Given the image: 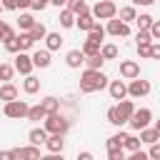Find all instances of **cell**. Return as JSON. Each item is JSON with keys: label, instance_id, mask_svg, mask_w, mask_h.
Wrapping results in <instances>:
<instances>
[{"label": "cell", "instance_id": "6da1fadb", "mask_svg": "<svg viewBox=\"0 0 160 160\" xmlns=\"http://www.w3.org/2000/svg\"><path fill=\"white\" fill-rule=\"evenodd\" d=\"M108 78L100 72V70H92V68H85V72L80 75V92H98L102 88H108Z\"/></svg>", "mask_w": 160, "mask_h": 160}, {"label": "cell", "instance_id": "7a4b0ae2", "mask_svg": "<svg viewBox=\"0 0 160 160\" xmlns=\"http://www.w3.org/2000/svg\"><path fill=\"white\" fill-rule=\"evenodd\" d=\"M28 110H30V105L25 102V100H8L5 102V108H2V112H5V118H10V120H22V118H28Z\"/></svg>", "mask_w": 160, "mask_h": 160}, {"label": "cell", "instance_id": "3957f363", "mask_svg": "<svg viewBox=\"0 0 160 160\" xmlns=\"http://www.w3.org/2000/svg\"><path fill=\"white\" fill-rule=\"evenodd\" d=\"M150 120H152V110H150V108H135V112H132V118L128 120V125H130L135 132H140L142 128L150 125Z\"/></svg>", "mask_w": 160, "mask_h": 160}, {"label": "cell", "instance_id": "277c9868", "mask_svg": "<svg viewBox=\"0 0 160 160\" xmlns=\"http://www.w3.org/2000/svg\"><path fill=\"white\" fill-rule=\"evenodd\" d=\"M45 130H48V132H60V135H65V132L70 130V122H68L60 112H48V115H45Z\"/></svg>", "mask_w": 160, "mask_h": 160}, {"label": "cell", "instance_id": "5b68a950", "mask_svg": "<svg viewBox=\"0 0 160 160\" xmlns=\"http://www.w3.org/2000/svg\"><path fill=\"white\" fill-rule=\"evenodd\" d=\"M92 15H95L98 20H110V18L118 15V5H115L112 0H98L95 8H92Z\"/></svg>", "mask_w": 160, "mask_h": 160}, {"label": "cell", "instance_id": "8992f818", "mask_svg": "<svg viewBox=\"0 0 160 160\" xmlns=\"http://www.w3.org/2000/svg\"><path fill=\"white\" fill-rule=\"evenodd\" d=\"M150 90H152L150 80H140V75L128 82V95L130 98H145V95H150Z\"/></svg>", "mask_w": 160, "mask_h": 160}, {"label": "cell", "instance_id": "52a82bcc", "mask_svg": "<svg viewBox=\"0 0 160 160\" xmlns=\"http://www.w3.org/2000/svg\"><path fill=\"white\" fill-rule=\"evenodd\" d=\"M32 68H35V62H32V55H28V50L15 52V70H18L20 75H30Z\"/></svg>", "mask_w": 160, "mask_h": 160}, {"label": "cell", "instance_id": "ba28073f", "mask_svg": "<svg viewBox=\"0 0 160 160\" xmlns=\"http://www.w3.org/2000/svg\"><path fill=\"white\" fill-rule=\"evenodd\" d=\"M105 32H110V35H115V38H128V35H130V22L110 18V20H108V28H105Z\"/></svg>", "mask_w": 160, "mask_h": 160}, {"label": "cell", "instance_id": "9c48e42d", "mask_svg": "<svg viewBox=\"0 0 160 160\" xmlns=\"http://www.w3.org/2000/svg\"><path fill=\"white\" fill-rule=\"evenodd\" d=\"M45 148H48V152H50V155L62 152V150H65V140H62V135H60V132H50V135H48V140H45Z\"/></svg>", "mask_w": 160, "mask_h": 160}, {"label": "cell", "instance_id": "30bf717a", "mask_svg": "<svg viewBox=\"0 0 160 160\" xmlns=\"http://www.w3.org/2000/svg\"><path fill=\"white\" fill-rule=\"evenodd\" d=\"M95 22H98V18L92 15V10H88V12H82V15L75 18V25H78L82 32H90V30L95 28Z\"/></svg>", "mask_w": 160, "mask_h": 160}, {"label": "cell", "instance_id": "8fae6325", "mask_svg": "<svg viewBox=\"0 0 160 160\" xmlns=\"http://www.w3.org/2000/svg\"><path fill=\"white\" fill-rule=\"evenodd\" d=\"M120 75H122L125 80H132V78L140 75V65H138L135 60H120Z\"/></svg>", "mask_w": 160, "mask_h": 160}, {"label": "cell", "instance_id": "7c38bea8", "mask_svg": "<svg viewBox=\"0 0 160 160\" xmlns=\"http://www.w3.org/2000/svg\"><path fill=\"white\" fill-rule=\"evenodd\" d=\"M108 92H110L112 100H122V98H128V85H125L122 80H112V82L108 85Z\"/></svg>", "mask_w": 160, "mask_h": 160}, {"label": "cell", "instance_id": "4fadbf2b", "mask_svg": "<svg viewBox=\"0 0 160 160\" xmlns=\"http://www.w3.org/2000/svg\"><path fill=\"white\" fill-rule=\"evenodd\" d=\"M125 138H128V132H115V135H110L108 138V142H105V148L108 150H125Z\"/></svg>", "mask_w": 160, "mask_h": 160}, {"label": "cell", "instance_id": "5bb4252c", "mask_svg": "<svg viewBox=\"0 0 160 160\" xmlns=\"http://www.w3.org/2000/svg\"><path fill=\"white\" fill-rule=\"evenodd\" d=\"M82 62H85V52H82V50H70V52L65 55V65H68V68H72V70H75V68H80Z\"/></svg>", "mask_w": 160, "mask_h": 160}, {"label": "cell", "instance_id": "9a60e30c", "mask_svg": "<svg viewBox=\"0 0 160 160\" xmlns=\"http://www.w3.org/2000/svg\"><path fill=\"white\" fill-rule=\"evenodd\" d=\"M115 108H118V112H120V118H122L125 122H128V120L132 118V112H135L132 100H125V98H122V100H118V105H115Z\"/></svg>", "mask_w": 160, "mask_h": 160}, {"label": "cell", "instance_id": "2e32d148", "mask_svg": "<svg viewBox=\"0 0 160 160\" xmlns=\"http://www.w3.org/2000/svg\"><path fill=\"white\" fill-rule=\"evenodd\" d=\"M48 130H45V125L42 128H32L30 132H28V140L32 142V145H45V140H48Z\"/></svg>", "mask_w": 160, "mask_h": 160}, {"label": "cell", "instance_id": "e0dca14e", "mask_svg": "<svg viewBox=\"0 0 160 160\" xmlns=\"http://www.w3.org/2000/svg\"><path fill=\"white\" fill-rule=\"evenodd\" d=\"M32 62H35V68H50V50L45 48V50H35L32 52Z\"/></svg>", "mask_w": 160, "mask_h": 160}, {"label": "cell", "instance_id": "ac0fdd59", "mask_svg": "<svg viewBox=\"0 0 160 160\" xmlns=\"http://www.w3.org/2000/svg\"><path fill=\"white\" fill-rule=\"evenodd\" d=\"M15 98H18V88H15L10 80H8V82H2V85H0V100H5V102H8V100H15Z\"/></svg>", "mask_w": 160, "mask_h": 160}, {"label": "cell", "instance_id": "d6986e66", "mask_svg": "<svg viewBox=\"0 0 160 160\" xmlns=\"http://www.w3.org/2000/svg\"><path fill=\"white\" fill-rule=\"evenodd\" d=\"M75 12L70 10V8H60V25L62 28H75Z\"/></svg>", "mask_w": 160, "mask_h": 160}, {"label": "cell", "instance_id": "ffe728a7", "mask_svg": "<svg viewBox=\"0 0 160 160\" xmlns=\"http://www.w3.org/2000/svg\"><path fill=\"white\" fill-rule=\"evenodd\" d=\"M22 90H25L28 95H35V92L40 90V80H38L35 75H25V82H22Z\"/></svg>", "mask_w": 160, "mask_h": 160}, {"label": "cell", "instance_id": "44dd1931", "mask_svg": "<svg viewBox=\"0 0 160 160\" xmlns=\"http://www.w3.org/2000/svg\"><path fill=\"white\" fill-rule=\"evenodd\" d=\"M45 108L38 102V105H30V110H28V120H32V122H40V120H45Z\"/></svg>", "mask_w": 160, "mask_h": 160}, {"label": "cell", "instance_id": "7402d4cb", "mask_svg": "<svg viewBox=\"0 0 160 160\" xmlns=\"http://www.w3.org/2000/svg\"><path fill=\"white\" fill-rule=\"evenodd\" d=\"M45 45H48L50 52H52V50H60V45H62L60 32H48V35H45Z\"/></svg>", "mask_w": 160, "mask_h": 160}, {"label": "cell", "instance_id": "603a6c76", "mask_svg": "<svg viewBox=\"0 0 160 160\" xmlns=\"http://www.w3.org/2000/svg\"><path fill=\"white\" fill-rule=\"evenodd\" d=\"M40 105L45 108V112H60V100H58V98H52V95L42 98V100H40Z\"/></svg>", "mask_w": 160, "mask_h": 160}, {"label": "cell", "instance_id": "cb8c5ba5", "mask_svg": "<svg viewBox=\"0 0 160 160\" xmlns=\"http://www.w3.org/2000/svg\"><path fill=\"white\" fill-rule=\"evenodd\" d=\"M140 140H142V142H148V145H152V142H158V140H160V135H158V130H155V128H142V130H140Z\"/></svg>", "mask_w": 160, "mask_h": 160}, {"label": "cell", "instance_id": "d4e9b609", "mask_svg": "<svg viewBox=\"0 0 160 160\" xmlns=\"http://www.w3.org/2000/svg\"><path fill=\"white\" fill-rule=\"evenodd\" d=\"M88 40H92V42H100V45H102V40H105V28H102L100 22H95V28L88 32Z\"/></svg>", "mask_w": 160, "mask_h": 160}, {"label": "cell", "instance_id": "484cf974", "mask_svg": "<svg viewBox=\"0 0 160 160\" xmlns=\"http://www.w3.org/2000/svg\"><path fill=\"white\" fill-rule=\"evenodd\" d=\"M18 40H20V50H30V48L35 45V38L30 35V30H20Z\"/></svg>", "mask_w": 160, "mask_h": 160}, {"label": "cell", "instance_id": "4316f807", "mask_svg": "<svg viewBox=\"0 0 160 160\" xmlns=\"http://www.w3.org/2000/svg\"><path fill=\"white\" fill-rule=\"evenodd\" d=\"M135 18H138L135 5H125V8H120V20H125V22H135Z\"/></svg>", "mask_w": 160, "mask_h": 160}, {"label": "cell", "instance_id": "83f0119b", "mask_svg": "<svg viewBox=\"0 0 160 160\" xmlns=\"http://www.w3.org/2000/svg\"><path fill=\"white\" fill-rule=\"evenodd\" d=\"M35 22H38V20H35L30 12H20V18H18V28H20V30H30Z\"/></svg>", "mask_w": 160, "mask_h": 160}, {"label": "cell", "instance_id": "f1b7e54d", "mask_svg": "<svg viewBox=\"0 0 160 160\" xmlns=\"http://www.w3.org/2000/svg\"><path fill=\"white\" fill-rule=\"evenodd\" d=\"M100 55H102L105 60H115V58H118V45H112V42H102Z\"/></svg>", "mask_w": 160, "mask_h": 160}, {"label": "cell", "instance_id": "f546056e", "mask_svg": "<svg viewBox=\"0 0 160 160\" xmlns=\"http://www.w3.org/2000/svg\"><path fill=\"white\" fill-rule=\"evenodd\" d=\"M65 8H70L75 15H82V12H88V10H90L85 0H68V5H65Z\"/></svg>", "mask_w": 160, "mask_h": 160}, {"label": "cell", "instance_id": "4dcf8cb0", "mask_svg": "<svg viewBox=\"0 0 160 160\" xmlns=\"http://www.w3.org/2000/svg\"><path fill=\"white\" fill-rule=\"evenodd\" d=\"M152 15H148V12H142V15H138L135 18V25H138V30H150V25H152Z\"/></svg>", "mask_w": 160, "mask_h": 160}, {"label": "cell", "instance_id": "1f68e13d", "mask_svg": "<svg viewBox=\"0 0 160 160\" xmlns=\"http://www.w3.org/2000/svg\"><path fill=\"white\" fill-rule=\"evenodd\" d=\"M100 48H102L100 42H92V40H88V38H85V42H82V48H80V50H82V52H85V58H88V55H98V52H100Z\"/></svg>", "mask_w": 160, "mask_h": 160}, {"label": "cell", "instance_id": "d6a6232c", "mask_svg": "<svg viewBox=\"0 0 160 160\" xmlns=\"http://www.w3.org/2000/svg\"><path fill=\"white\" fill-rule=\"evenodd\" d=\"M102 62H105V58L98 52V55H88L85 58V68H92V70H100L102 68Z\"/></svg>", "mask_w": 160, "mask_h": 160}, {"label": "cell", "instance_id": "836d02e7", "mask_svg": "<svg viewBox=\"0 0 160 160\" xmlns=\"http://www.w3.org/2000/svg\"><path fill=\"white\" fill-rule=\"evenodd\" d=\"M108 122H110V125H115V128L125 125V120L120 118V112H118V108H115V105H112V108H108Z\"/></svg>", "mask_w": 160, "mask_h": 160}, {"label": "cell", "instance_id": "e575fe53", "mask_svg": "<svg viewBox=\"0 0 160 160\" xmlns=\"http://www.w3.org/2000/svg\"><path fill=\"white\" fill-rule=\"evenodd\" d=\"M20 155H22V160L25 158H30V160H35V158H40V145H28V148H20Z\"/></svg>", "mask_w": 160, "mask_h": 160}, {"label": "cell", "instance_id": "d590c367", "mask_svg": "<svg viewBox=\"0 0 160 160\" xmlns=\"http://www.w3.org/2000/svg\"><path fill=\"white\" fill-rule=\"evenodd\" d=\"M12 75H15V65H10V62H0V80L8 82V80H12Z\"/></svg>", "mask_w": 160, "mask_h": 160}, {"label": "cell", "instance_id": "8d00e7d4", "mask_svg": "<svg viewBox=\"0 0 160 160\" xmlns=\"http://www.w3.org/2000/svg\"><path fill=\"white\" fill-rule=\"evenodd\" d=\"M12 38H15V30H12L5 20H0V40H2V42H8V40H12Z\"/></svg>", "mask_w": 160, "mask_h": 160}, {"label": "cell", "instance_id": "74e56055", "mask_svg": "<svg viewBox=\"0 0 160 160\" xmlns=\"http://www.w3.org/2000/svg\"><path fill=\"white\" fill-rule=\"evenodd\" d=\"M30 35H32L35 40H45V35H48V28H45L42 22H35V25L30 28Z\"/></svg>", "mask_w": 160, "mask_h": 160}, {"label": "cell", "instance_id": "f35d334b", "mask_svg": "<svg viewBox=\"0 0 160 160\" xmlns=\"http://www.w3.org/2000/svg\"><path fill=\"white\" fill-rule=\"evenodd\" d=\"M140 138H135V135H128L125 138V150H130V152H135V150H140Z\"/></svg>", "mask_w": 160, "mask_h": 160}, {"label": "cell", "instance_id": "ab89813d", "mask_svg": "<svg viewBox=\"0 0 160 160\" xmlns=\"http://www.w3.org/2000/svg\"><path fill=\"white\" fill-rule=\"evenodd\" d=\"M150 45L152 42H138V55L142 60H150Z\"/></svg>", "mask_w": 160, "mask_h": 160}, {"label": "cell", "instance_id": "60d3db41", "mask_svg": "<svg viewBox=\"0 0 160 160\" xmlns=\"http://www.w3.org/2000/svg\"><path fill=\"white\" fill-rule=\"evenodd\" d=\"M5 50H8V52H20V40H18V35L5 42Z\"/></svg>", "mask_w": 160, "mask_h": 160}, {"label": "cell", "instance_id": "b9f144b4", "mask_svg": "<svg viewBox=\"0 0 160 160\" xmlns=\"http://www.w3.org/2000/svg\"><path fill=\"white\" fill-rule=\"evenodd\" d=\"M135 40H138V42H152V35H150V30H138Z\"/></svg>", "mask_w": 160, "mask_h": 160}, {"label": "cell", "instance_id": "7bdbcfd3", "mask_svg": "<svg viewBox=\"0 0 160 160\" xmlns=\"http://www.w3.org/2000/svg\"><path fill=\"white\" fill-rule=\"evenodd\" d=\"M150 60H160V40H152V45H150Z\"/></svg>", "mask_w": 160, "mask_h": 160}, {"label": "cell", "instance_id": "ee69618b", "mask_svg": "<svg viewBox=\"0 0 160 160\" xmlns=\"http://www.w3.org/2000/svg\"><path fill=\"white\" fill-rule=\"evenodd\" d=\"M148 155H150V158H152V160H160V140H158V142H152V145H150V150H148Z\"/></svg>", "mask_w": 160, "mask_h": 160}, {"label": "cell", "instance_id": "f6af8a7d", "mask_svg": "<svg viewBox=\"0 0 160 160\" xmlns=\"http://www.w3.org/2000/svg\"><path fill=\"white\" fill-rule=\"evenodd\" d=\"M150 35H152V40H160V20H152V25H150Z\"/></svg>", "mask_w": 160, "mask_h": 160}, {"label": "cell", "instance_id": "bcb514c9", "mask_svg": "<svg viewBox=\"0 0 160 160\" xmlns=\"http://www.w3.org/2000/svg\"><path fill=\"white\" fill-rule=\"evenodd\" d=\"M108 158L110 160H122L125 158V150H108Z\"/></svg>", "mask_w": 160, "mask_h": 160}, {"label": "cell", "instance_id": "7dc6e473", "mask_svg": "<svg viewBox=\"0 0 160 160\" xmlns=\"http://www.w3.org/2000/svg\"><path fill=\"white\" fill-rule=\"evenodd\" d=\"M50 5V0H32V10H45Z\"/></svg>", "mask_w": 160, "mask_h": 160}, {"label": "cell", "instance_id": "c3c4849f", "mask_svg": "<svg viewBox=\"0 0 160 160\" xmlns=\"http://www.w3.org/2000/svg\"><path fill=\"white\" fill-rule=\"evenodd\" d=\"M5 10H18V0H0Z\"/></svg>", "mask_w": 160, "mask_h": 160}, {"label": "cell", "instance_id": "681fc988", "mask_svg": "<svg viewBox=\"0 0 160 160\" xmlns=\"http://www.w3.org/2000/svg\"><path fill=\"white\" fill-rule=\"evenodd\" d=\"M32 8V0H18V10H28Z\"/></svg>", "mask_w": 160, "mask_h": 160}, {"label": "cell", "instance_id": "f907efd6", "mask_svg": "<svg viewBox=\"0 0 160 160\" xmlns=\"http://www.w3.org/2000/svg\"><path fill=\"white\" fill-rule=\"evenodd\" d=\"M130 2H132V5H142V8H150L155 0H130Z\"/></svg>", "mask_w": 160, "mask_h": 160}, {"label": "cell", "instance_id": "816d5d0a", "mask_svg": "<svg viewBox=\"0 0 160 160\" xmlns=\"http://www.w3.org/2000/svg\"><path fill=\"white\" fill-rule=\"evenodd\" d=\"M0 160H12V150H2L0 152Z\"/></svg>", "mask_w": 160, "mask_h": 160}, {"label": "cell", "instance_id": "f5cc1de1", "mask_svg": "<svg viewBox=\"0 0 160 160\" xmlns=\"http://www.w3.org/2000/svg\"><path fill=\"white\" fill-rule=\"evenodd\" d=\"M50 5H55V8H65L68 0H50Z\"/></svg>", "mask_w": 160, "mask_h": 160}, {"label": "cell", "instance_id": "db71d44e", "mask_svg": "<svg viewBox=\"0 0 160 160\" xmlns=\"http://www.w3.org/2000/svg\"><path fill=\"white\" fill-rule=\"evenodd\" d=\"M78 158H80V160H90V158H92V152H88V150H82V152H80Z\"/></svg>", "mask_w": 160, "mask_h": 160}, {"label": "cell", "instance_id": "11a10c76", "mask_svg": "<svg viewBox=\"0 0 160 160\" xmlns=\"http://www.w3.org/2000/svg\"><path fill=\"white\" fill-rule=\"evenodd\" d=\"M155 130H158V135H160V120H155V125H152Z\"/></svg>", "mask_w": 160, "mask_h": 160}, {"label": "cell", "instance_id": "9f6ffc18", "mask_svg": "<svg viewBox=\"0 0 160 160\" xmlns=\"http://www.w3.org/2000/svg\"><path fill=\"white\" fill-rule=\"evenodd\" d=\"M2 10H5V8H2V2H0V15H2Z\"/></svg>", "mask_w": 160, "mask_h": 160}]
</instances>
